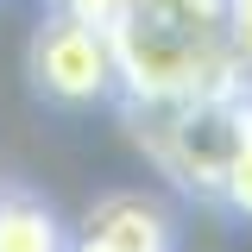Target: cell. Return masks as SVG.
Here are the masks:
<instances>
[{
	"instance_id": "cell-1",
	"label": "cell",
	"mask_w": 252,
	"mask_h": 252,
	"mask_svg": "<svg viewBox=\"0 0 252 252\" xmlns=\"http://www.w3.org/2000/svg\"><path fill=\"white\" fill-rule=\"evenodd\" d=\"M107 51L120 107H170L246 82L227 44L220 0H120Z\"/></svg>"
},
{
	"instance_id": "cell-2",
	"label": "cell",
	"mask_w": 252,
	"mask_h": 252,
	"mask_svg": "<svg viewBox=\"0 0 252 252\" xmlns=\"http://www.w3.org/2000/svg\"><path fill=\"white\" fill-rule=\"evenodd\" d=\"M120 114L132 120V139L145 145V158L170 183L215 202L227 164L240 158V145L252 132V82L195 94V101H170V107H120Z\"/></svg>"
},
{
	"instance_id": "cell-3",
	"label": "cell",
	"mask_w": 252,
	"mask_h": 252,
	"mask_svg": "<svg viewBox=\"0 0 252 252\" xmlns=\"http://www.w3.org/2000/svg\"><path fill=\"white\" fill-rule=\"evenodd\" d=\"M26 76H32V89H38V101H51L63 114L120 101L107 32L82 26V19H69L57 6H44L38 26H32V38H26Z\"/></svg>"
},
{
	"instance_id": "cell-4",
	"label": "cell",
	"mask_w": 252,
	"mask_h": 252,
	"mask_svg": "<svg viewBox=\"0 0 252 252\" xmlns=\"http://www.w3.org/2000/svg\"><path fill=\"white\" fill-rule=\"evenodd\" d=\"M69 240H82L94 252H177V220L152 195L114 189V195H101L89 215L69 227Z\"/></svg>"
},
{
	"instance_id": "cell-5",
	"label": "cell",
	"mask_w": 252,
	"mask_h": 252,
	"mask_svg": "<svg viewBox=\"0 0 252 252\" xmlns=\"http://www.w3.org/2000/svg\"><path fill=\"white\" fill-rule=\"evenodd\" d=\"M0 252H69V220L26 183H0Z\"/></svg>"
},
{
	"instance_id": "cell-6",
	"label": "cell",
	"mask_w": 252,
	"mask_h": 252,
	"mask_svg": "<svg viewBox=\"0 0 252 252\" xmlns=\"http://www.w3.org/2000/svg\"><path fill=\"white\" fill-rule=\"evenodd\" d=\"M215 202H220L233 220H252V132H246V145H240V158L227 164V177H220Z\"/></svg>"
},
{
	"instance_id": "cell-7",
	"label": "cell",
	"mask_w": 252,
	"mask_h": 252,
	"mask_svg": "<svg viewBox=\"0 0 252 252\" xmlns=\"http://www.w3.org/2000/svg\"><path fill=\"white\" fill-rule=\"evenodd\" d=\"M220 13H227V44H233V63H240V76L252 82V0H220Z\"/></svg>"
},
{
	"instance_id": "cell-8",
	"label": "cell",
	"mask_w": 252,
	"mask_h": 252,
	"mask_svg": "<svg viewBox=\"0 0 252 252\" xmlns=\"http://www.w3.org/2000/svg\"><path fill=\"white\" fill-rule=\"evenodd\" d=\"M44 6H57V13H69V19H82L94 32H107L114 13H120V0H44Z\"/></svg>"
}]
</instances>
